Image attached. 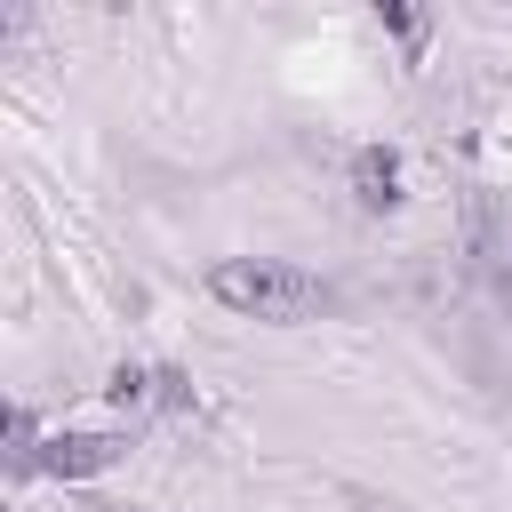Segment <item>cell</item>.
Instances as JSON below:
<instances>
[{"mask_svg":"<svg viewBox=\"0 0 512 512\" xmlns=\"http://www.w3.org/2000/svg\"><path fill=\"white\" fill-rule=\"evenodd\" d=\"M208 288H216V304H232V312H248V320H272V328H296V320H312V312L336 304V288H328L320 272L280 264V256H224V264L208 272Z\"/></svg>","mask_w":512,"mask_h":512,"instance_id":"1","label":"cell"},{"mask_svg":"<svg viewBox=\"0 0 512 512\" xmlns=\"http://www.w3.org/2000/svg\"><path fill=\"white\" fill-rule=\"evenodd\" d=\"M128 456V432H56L48 448H40V464L56 472V480H88V472H112Z\"/></svg>","mask_w":512,"mask_h":512,"instance_id":"2","label":"cell"},{"mask_svg":"<svg viewBox=\"0 0 512 512\" xmlns=\"http://www.w3.org/2000/svg\"><path fill=\"white\" fill-rule=\"evenodd\" d=\"M352 184H360V208H392V200H400V160L368 144V152L352 160Z\"/></svg>","mask_w":512,"mask_h":512,"instance_id":"3","label":"cell"},{"mask_svg":"<svg viewBox=\"0 0 512 512\" xmlns=\"http://www.w3.org/2000/svg\"><path fill=\"white\" fill-rule=\"evenodd\" d=\"M384 24H392L400 40H424V8H384Z\"/></svg>","mask_w":512,"mask_h":512,"instance_id":"4","label":"cell"},{"mask_svg":"<svg viewBox=\"0 0 512 512\" xmlns=\"http://www.w3.org/2000/svg\"><path fill=\"white\" fill-rule=\"evenodd\" d=\"M96 512H144V504H96Z\"/></svg>","mask_w":512,"mask_h":512,"instance_id":"5","label":"cell"}]
</instances>
